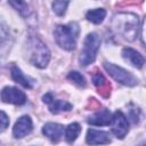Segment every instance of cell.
<instances>
[{
    "mask_svg": "<svg viewBox=\"0 0 146 146\" xmlns=\"http://www.w3.org/2000/svg\"><path fill=\"white\" fill-rule=\"evenodd\" d=\"M113 31L124 40L133 41L138 35L139 22L138 16L130 13H121L114 16L112 23Z\"/></svg>",
    "mask_w": 146,
    "mask_h": 146,
    "instance_id": "obj_1",
    "label": "cell"
},
{
    "mask_svg": "<svg viewBox=\"0 0 146 146\" xmlns=\"http://www.w3.org/2000/svg\"><path fill=\"white\" fill-rule=\"evenodd\" d=\"M79 33L80 27L74 22H71L66 25H57L54 31L57 44L65 50H73L75 48Z\"/></svg>",
    "mask_w": 146,
    "mask_h": 146,
    "instance_id": "obj_2",
    "label": "cell"
},
{
    "mask_svg": "<svg viewBox=\"0 0 146 146\" xmlns=\"http://www.w3.org/2000/svg\"><path fill=\"white\" fill-rule=\"evenodd\" d=\"M29 60L39 68H44L50 59V52L47 46L38 38H30L27 41Z\"/></svg>",
    "mask_w": 146,
    "mask_h": 146,
    "instance_id": "obj_3",
    "label": "cell"
},
{
    "mask_svg": "<svg viewBox=\"0 0 146 146\" xmlns=\"http://www.w3.org/2000/svg\"><path fill=\"white\" fill-rule=\"evenodd\" d=\"M100 46V38L97 33H89L83 42V48L81 50V55L79 62L82 66H88L95 62L98 49Z\"/></svg>",
    "mask_w": 146,
    "mask_h": 146,
    "instance_id": "obj_4",
    "label": "cell"
},
{
    "mask_svg": "<svg viewBox=\"0 0 146 146\" xmlns=\"http://www.w3.org/2000/svg\"><path fill=\"white\" fill-rule=\"evenodd\" d=\"M104 68L115 81H117L124 86L133 87L138 83V80L135 78L133 74H131L130 72H128L127 70H124L120 66H116L111 63H104Z\"/></svg>",
    "mask_w": 146,
    "mask_h": 146,
    "instance_id": "obj_5",
    "label": "cell"
},
{
    "mask_svg": "<svg viewBox=\"0 0 146 146\" xmlns=\"http://www.w3.org/2000/svg\"><path fill=\"white\" fill-rule=\"evenodd\" d=\"M110 124L112 125V132L120 139L124 138L129 131V122L127 120V116L121 111H116L112 115Z\"/></svg>",
    "mask_w": 146,
    "mask_h": 146,
    "instance_id": "obj_6",
    "label": "cell"
},
{
    "mask_svg": "<svg viewBox=\"0 0 146 146\" xmlns=\"http://www.w3.org/2000/svg\"><path fill=\"white\" fill-rule=\"evenodd\" d=\"M0 97L5 103H9L14 105H23L26 102V95L22 90L15 87L3 88L0 94Z\"/></svg>",
    "mask_w": 146,
    "mask_h": 146,
    "instance_id": "obj_7",
    "label": "cell"
},
{
    "mask_svg": "<svg viewBox=\"0 0 146 146\" xmlns=\"http://www.w3.org/2000/svg\"><path fill=\"white\" fill-rule=\"evenodd\" d=\"M32 128L33 124L31 117L29 115H23L16 121L13 129V135L15 138H23L32 131Z\"/></svg>",
    "mask_w": 146,
    "mask_h": 146,
    "instance_id": "obj_8",
    "label": "cell"
},
{
    "mask_svg": "<svg viewBox=\"0 0 146 146\" xmlns=\"http://www.w3.org/2000/svg\"><path fill=\"white\" fill-rule=\"evenodd\" d=\"M42 133L52 143H57L64 135V127L58 123H46L42 128Z\"/></svg>",
    "mask_w": 146,
    "mask_h": 146,
    "instance_id": "obj_9",
    "label": "cell"
},
{
    "mask_svg": "<svg viewBox=\"0 0 146 146\" xmlns=\"http://www.w3.org/2000/svg\"><path fill=\"white\" fill-rule=\"evenodd\" d=\"M87 143L90 145H98V144H108L111 143L110 135L106 131H100L96 129H89L87 132Z\"/></svg>",
    "mask_w": 146,
    "mask_h": 146,
    "instance_id": "obj_10",
    "label": "cell"
},
{
    "mask_svg": "<svg viewBox=\"0 0 146 146\" xmlns=\"http://www.w3.org/2000/svg\"><path fill=\"white\" fill-rule=\"evenodd\" d=\"M122 57L137 68H141L144 66V63H145L144 57L132 48H124L122 50Z\"/></svg>",
    "mask_w": 146,
    "mask_h": 146,
    "instance_id": "obj_11",
    "label": "cell"
},
{
    "mask_svg": "<svg viewBox=\"0 0 146 146\" xmlns=\"http://www.w3.org/2000/svg\"><path fill=\"white\" fill-rule=\"evenodd\" d=\"M112 120V114L108 110H100L95 114L90 115L87 120L89 124L92 125H108Z\"/></svg>",
    "mask_w": 146,
    "mask_h": 146,
    "instance_id": "obj_12",
    "label": "cell"
},
{
    "mask_svg": "<svg viewBox=\"0 0 146 146\" xmlns=\"http://www.w3.org/2000/svg\"><path fill=\"white\" fill-rule=\"evenodd\" d=\"M92 82L98 89V92L102 94L104 97H107L111 92V84L105 79V76L100 72H95L92 74Z\"/></svg>",
    "mask_w": 146,
    "mask_h": 146,
    "instance_id": "obj_13",
    "label": "cell"
},
{
    "mask_svg": "<svg viewBox=\"0 0 146 146\" xmlns=\"http://www.w3.org/2000/svg\"><path fill=\"white\" fill-rule=\"evenodd\" d=\"M11 78L14 79V81L18 82L19 84H22L24 88H27V89H31L33 87V82L34 80L26 76L17 66H13L11 67Z\"/></svg>",
    "mask_w": 146,
    "mask_h": 146,
    "instance_id": "obj_14",
    "label": "cell"
},
{
    "mask_svg": "<svg viewBox=\"0 0 146 146\" xmlns=\"http://www.w3.org/2000/svg\"><path fill=\"white\" fill-rule=\"evenodd\" d=\"M48 105H49L50 112L54 114H58L60 112H67V111H71L72 108V105L68 102L60 100V99H54V98Z\"/></svg>",
    "mask_w": 146,
    "mask_h": 146,
    "instance_id": "obj_15",
    "label": "cell"
},
{
    "mask_svg": "<svg viewBox=\"0 0 146 146\" xmlns=\"http://www.w3.org/2000/svg\"><path fill=\"white\" fill-rule=\"evenodd\" d=\"M106 16V10L103 9V8H97V9H92V10H89L87 14H86V18L94 23V24H100L104 18Z\"/></svg>",
    "mask_w": 146,
    "mask_h": 146,
    "instance_id": "obj_16",
    "label": "cell"
},
{
    "mask_svg": "<svg viewBox=\"0 0 146 146\" xmlns=\"http://www.w3.org/2000/svg\"><path fill=\"white\" fill-rule=\"evenodd\" d=\"M64 132H65V139L68 141V143H72V141H74L76 138H78V136L80 135V132H81V127H80V124L79 123H71V124H68L67 127H66V129L64 130Z\"/></svg>",
    "mask_w": 146,
    "mask_h": 146,
    "instance_id": "obj_17",
    "label": "cell"
},
{
    "mask_svg": "<svg viewBox=\"0 0 146 146\" xmlns=\"http://www.w3.org/2000/svg\"><path fill=\"white\" fill-rule=\"evenodd\" d=\"M8 2L24 17H27L30 14V9L25 0H8Z\"/></svg>",
    "mask_w": 146,
    "mask_h": 146,
    "instance_id": "obj_18",
    "label": "cell"
},
{
    "mask_svg": "<svg viewBox=\"0 0 146 146\" xmlns=\"http://www.w3.org/2000/svg\"><path fill=\"white\" fill-rule=\"evenodd\" d=\"M70 0H54L52 2V10L56 15L63 16L67 9Z\"/></svg>",
    "mask_w": 146,
    "mask_h": 146,
    "instance_id": "obj_19",
    "label": "cell"
},
{
    "mask_svg": "<svg viewBox=\"0 0 146 146\" xmlns=\"http://www.w3.org/2000/svg\"><path fill=\"white\" fill-rule=\"evenodd\" d=\"M67 79L73 81L79 87H86V79H84V76L81 73L76 72V71H71L67 74Z\"/></svg>",
    "mask_w": 146,
    "mask_h": 146,
    "instance_id": "obj_20",
    "label": "cell"
},
{
    "mask_svg": "<svg viewBox=\"0 0 146 146\" xmlns=\"http://www.w3.org/2000/svg\"><path fill=\"white\" fill-rule=\"evenodd\" d=\"M9 36V33H8V30H7V26L0 22V47L5 44V42L7 41Z\"/></svg>",
    "mask_w": 146,
    "mask_h": 146,
    "instance_id": "obj_21",
    "label": "cell"
},
{
    "mask_svg": "<svg viewBox=\"0 0 146 146\" xmlns=\"http://www.w3.org/2000/svg\"><path fill=\"white\" fill-rule=\"evenodd\" d=\"M9 125V119L7 114L2 111H0V132L5 131Z\"/></svg>",
    "mask_w": 146,
    "mask_h": 146,
    "instance_id": "obj_22",
    "label": "cell"
}]
</instances>
